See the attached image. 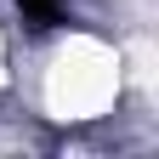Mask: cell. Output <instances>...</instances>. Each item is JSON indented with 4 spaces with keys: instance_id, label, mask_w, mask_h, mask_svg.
I'll list each match as a JSON object with an SVG mask.
<instances>
[{
    "instance_id": "obj_1",
    "label": "cell",
    "mask_w": 159,
    "mask_h": 159,
    "mask_svg": "<svg viewBox=\"0 0 159 159\" xmlns=\"http://www.w3.org/2000/svg\"><path fill=\"white\" fill-rule=\"evenodd\" d=\"M17 11H23L34 29H51V23L68 17V0H17Z\"/></svg>"
}]
</instances>
